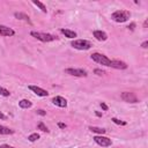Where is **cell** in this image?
I'll return each instance as SVG.
<instances>
[{
    "label": "cell",
    "instance_id": "31",
    "mask_svg": "<svg viewBox=\"0 0 148 148\" xmlns=\"http://www.w3.org/2000/svg\"><path fill=\"white\" fill-rule=\"evenodd\" d=\"M143 27H145V28H146V27H147V20H146V21H145V23H143Z\"/></svg>",
    "mask_w": 148,
    "mask_h": 148
},
{
    "label": "cell",
    "instance_id": "8",
    "mask_svg": "<svg viewBox=\"0 0 148 148\" xmlns=\"http://www.w3.org/2000/svg\"><path fill=\"white\" fill-rule=\"evenodd\" d=\"M28 88H29L32 92H35L37 96L45 97V96H47V95H49L47 90H45V89H43V88H40V87H37V86H29Z\"/></svg>",
    "mask_w": 148,
    "mask_h": 148
},
{
    "label": "cell",
    "instance_id": "3",
    "mask_svg": "<svg viewBox=\"0 0 148 148\" xmlns=\"http://www.w3.org/2000/svg\"><path fill=\"white\" fill-rule=\"evenodd\" d=\"M30 35L32 37H35L36 39L40 40V42H53L57 39V37L54 35L51 34H46V32H39V31H31Z\"/></svg>",
    "mask_w": 148,
    "mask_h": 148
},
{
    "label": "cell",
    "instance_id": "4",
    "mask_svg": "<svg viewBox=\"0 0 148 148\" xmlns=\"http://www.w3.org/2000/svg\"><path fill=\"white\" fill-rule=\"evenodd\" d=\"M71 45H72L74 49H76V50H82V51L89 50V49L92 46V44H91L89 40H87V39H74V40L71 43Z\"/></svg>",
    "mask_w": 148,
    "mask_h": 148
},
{
    "label": "cell",
    "instance_id": "23",
    "mask_svg": "<svg viewBox=\"0 0 148 148\" xmlns=\"http://www.w3.org/2000/svg\"><path fill=\"white\" fill-rule=\"evenodd\" d=\"M94 73L96 74V75H103V74H105V72L104 71H102V69H99V68H96V69H94Z\"/></svg>",
    "mask_w": 148,
    "mask_h": 148
},
{
    "label": "cell",
    "instance_id": "19",
    "mask_svg": "<svg viewBox=\"0 0 148 148\" xmlns=\"http://www.w3.org/2000/svg\"><path fill=\"white\" fill-rule=\"evenodd\" d=\"M39 138H40V136H39L38 133H32V134H30V135L28 136V140H29L30 142H35V141H37Z\"/></svg>",
    "mask_w": 148,
    "mask_h": 148
},
{
    "label": "cell",
    "instance_id": "21",
    "mask_svg": "<svg viewBox=\"0 0 148 148\" xmlns=\"http://www.w3.org/2000/svg\"><path fill=\"white\" fill-rule=\"evenodd\" d=\"M37 128H38V130H40V131H43V132H46V133L49 132V128H47V127L44 125V123H42V121H40V123H38Z\"/></svg>",
    "mask_w": 148,
    "mask_h": 148
},
{
    "label": "cell",
    "instance_id": "25",
    "mask_svg": "<svg viewBox=\"0 0 148 148\" xmlns=\"http://www.w3.org/2000/svg\"><path fill=\"white\" fill-rule=\"evenodd\" d=\"M101 108H102L104 111H106V110H108V105H106L104 102H102V103H101Z\"/></svg>",
    "mask_w": 148,
    "mask_h": 148
},
{
    "label": "cell",
    "instance_id": "10",
    "mask_svg": "<svg viewBox=\"0 0 148 148\" xmlns=\"http://www.w3.org/2000/svg\"><path fill=\"white\" fill-rule=\"evenodd\" d=\"M52 103H53L54 105L59 106V108H66V106H67V101H66V98H64V97H61V96H56V97H53V98H52Z\"/></svg>",
    "mask_w": 148,
    "mask_h": 148
},
{
    "label": "cell",
    "instance_id": "1",
    "mask_svg": "<svg viewBox=\"0 0 148 148\" xmlns=\"http://www.w3.org/2000/svg\"><path fill=\"white\" fill-rule=\"evenodd\" d=\"M131 17V13L128 10H116L114 13L111 14V18L114 21V22H118V23H124L126 22L128 18Z\"/></svg>",
    "mask_w": 148,
    "mask_h": 148
},
{
    "label": "cell",
    "instance_id": "22",
    "mask_svg": "<svg viewBox=\"0 0 148 148\" xmlns=\"http://www.w3.org/2000/svg\"><path fill=\"white\" fill-rule=\"evenodd\" d=\"M114 124H117V125H126V121H123V120H119V119H117V118H112L111 119Z\"/></svg>",
    "mask_w": 148,
    "mask_h": 148
},
{
    "label": "cell",
    "instance_id": "20",
    "mask_svg": "<svg viewBox=\"0 0 148 148\" xmlns=\"http://www.w3.org/2000/svg\"><path fill=\"white\" fill-rule=\"evenodd\" d=\"M0 95L3 96V97H8V96H10V91L7 90V89L3 88V87H0Z\"/></svg>",
    "mask_w": 148,
    "mask_h": 148
},
{
    "label": "cell",
    "instance_id": "11",
    "mask_svg": "<svg viewBox=\"0 0 148 148\" xmlns=\"http://www.w3.org/2000/svg\"><path fill=\"white\" fill-rule=\"evenodd\" d=\"M92 35H94V37H95L97 40H99V42H104V40L108 39L106 32H104V31H102V30H95V31L92 32Z\"/></svg>",
    "mask_w": 148,
    "mask_h": 148
},
{
    "label": "cell",
    "instance_id": "16",
    "mask_svg": "<svg viewBox=\"0 0 148 148\" xmlns=\"http://www.w3.org/2000/svg\"><path fill=\"white\" fill-rule=\"evenodd\" d=\"M13 133H14V130L0 125V134H2V135H7V134H13Z\"/></svg>",
    "mask_w": 148,
    "mask_h": 148
},
{
    "label": "cell",
    "instance_id": "14",
    "mask_svg": "<svg viewBox=\"0 0 148 148\" xmlns=\"http://www.w3.org/2000/svg\"><path fill=\"white\" fill-rule=\"evenodd\" d=\"M60 31H61V34H64L65 37H67V38H75V37H76V32L73 31V30H69V29H61Z\"/></svg>",
    "mask_w": 148,
    "mask_h": 148
},
{
    "label": "cell",
    "instance_id": "2",
    "mask_svg": "<svg viewBox=\"0 0 148 148\" xmlns=\"http://www.w3.org/2000/svg\"><path fill=\"white\" fill-rule=\"evenodd\" d=\"M91 59L97 62V64H101V65H104V66H108V67H111V64H112V60L109 59L106 56L102 54V53H98V52H95L92 53L91 56Z\"/></svg>",
    "mask_w": 148,
    "mask_h": 148
},
{
    "label": "cell",
    "instance_id": "5",
    "mask_svg": "<svg viewBox=\"0 0 148 148\" xmlns=\"http://www.w3.org/2000/svg\"><path fill=\"white\" fill-rule=\"evenodd\" d=\"M65 73L72 76H77V77H86L88 75L87 71L82 69V68H66Z\"/></svg>",
    "mask_w": 148,
    "mask_h": 148
},
{
    "label": "cell",
    "instance_id": "12",
    "mask_svg": "<svg viewBox=\"0 0 148 148\" xmlns=\"http://www.w3.org/2000/svg\"><path fill=\"white\" fill-rule=\"evenodd\" d=\"M111 67L116 68V69H125V68H127V65H126V62H124L121 60H112Z\"/></svg>",
    "mask_w": 148,
    "mask_h": 148
},
{
    "label": "cell",
    "instance_id": "26",
    "mask_svg": "<svg viewBox=\"0 0 148 148\" xmlns=\"http://www.w3.org/2000/svg\"><path fill=\"white\" fill-rule=\"evenodd\" d=\"M0 148H15V147H13V146H9V145H0Z\"/></svg>",
    "mask_w": 148,
    "mask_h": 148
},
{
    "label": "cell",
    "instance_id": "27",
    "mask_svg": "<svg viewBox=\"0 0 148 148\" xmlns=\"http://www.w3.org/2000/svg\"><path fill=\"white\" fill-rule=\"evenodd\" d=\"M0 119H2V120H6V119H7V116L3 114L1 111H0Z\"/></svg>",
    "mask_w": 148,
    "mask_h": 148
},
{
    "label": "cell",
    "instance_id": "18",
    "mask_svg": "<svg viewBox=\"0 0 148 148\" xmlns=\"http://www.w3.org/2000/svg\"><path fill=\"white\" fill-rule=\"evenodd\" d=\"M32 3H34L35 6H37V7H38V8H39V9H40V10H42L43 13H46V12H47V9H46V6H45L44 3H42L40 1L34 0V1H32Z\"/></svg>",
    "mask_w": 148,
    "mask_h": 148
},
{
    "label": "cell",
    "instance_id": "7",
    "mask_svg": "<svg viewBox=\"0 0 148 148\" xmlns=\"http://www.w3.org/2000/svg\"><path fill=\"white\" fill-rule=\"evenodd\" d=\"M94 141L98 146H101V147H109V146L112 145L111 139H109L106 136H103V135H96V136H94Z\"/></svg>",
    "mask_w": 148,
    "mask_h": 148
},
{
    "label": "cell",
    "instance_id": "30",
    "mask_svg": "<svg viewBox=\"0 0 148 148\" xmlns=\"http://www.w3.org/2000/svg\"><path fill=\"white\" fill-rule=\"evenodd\" d=\"M134 27H135V23H131V24L128 25V29H131V30H133V29H134Z\"/></svg>",
    "mask_w": 148,
    "mask_h": 148
},
{
    "label": "cell",
    "instance_id": "9",
    "mask_svg": "<svg viewBox=\"0 0 148 148\" xmlns=\"http://www.w3.org/2000/svg\"><path fill=\"white\" fill-rule=\"evenodd\" d=\"M14 35H15V31H14L12 28H9V27H7V25L0 24V36L12 37V36H14Z\"/></svg>",
    "mask_w": 148,
    "mask_h": 148
},
{
    "label": "cell",
    "instance_id": "17",
    "mask_svg": "<svg viewBox=\"0 0 148 148\" xmlns=\"http://www.w3.org/2000/svg\"><path fill=\"white\" fill-rule=\"evenodd\" d=\"M89 130L91 131V132H94V133H98V134H104V133H106V130L105 128H101V127H96V126H89Z\"/></svg>",
    "mask_w": 148,
    "mask_h": 148
},
{
    "label": "cell",
    "instance_id": "13",
    "mask_svg": "<svg viewBox=\"0 0 148 148\" xmlns=\"http://www.w3.org/2000/svg\"><path fill=\"white\" fill-rule=\"evenodd\" d=\"M14 16H15L16 18H18V20H23V21L28 22L29 24H32L31 21H30V18H29V16H28L27 14H24V13H15Z\"/></svg>",
    "mask_w": 148,
    "mask_h": 148
},
{
    "label": "cell",
    "instance_id": "29",
    "mask_svg": "<svg viewBox=\"0 0 148 148\" xmlns=\"http://www.w3.org/2000/svg\"><path fill=\"white\" fill-rule=\"evenodd\" d=\"M58 126H59L60 128H65V127H66V125H65L64 123H58Z\"/></svg>",
    "mask_w": 148,
    "mask_h": 148
},
{
    "label": "cell",
    "instance_id": "6",
    "mask_svg": "<svg viewBox=\"0 0 148 148\" xmlns=\"http://www.w3.org/2000/svg\"><path fill=\"white\" fill-rule=\"evenodd\" d=\"M120 98L124 102H127V103H138L139 102L136 95L134 92H131V91H124V92H121L120 94Z\"/></svg>",
    "mask_w": 148,
    "mask_h": 148
},
{
    "label": "cell",
    "instance_id": "24",
    "mask_svg": "<svg viewBox=\"0 0 148 148\" xmlns=\"http://www.w3.org/2000/svg\"><path fill=\"white\" fill-rule=\"evenodd\" d=\"M36 112H37V114H40V116H45V114H46V112H45L44 110H42V109H39V110H37Z\"/></svg>",
    "mask_w": 148,
    "mask_h": 148
},
{
    "label": "cell",
    "instance_id": "28",
    "mask_svg": "<svg viewBox=\"0 0 148 148\" xmlns=\"http://www.w3.org/2000/svg\"><path fill=\"white\" fill-rule=\"evenodd\" d=\"M147 45H148V42H147V40H146V42H143V43L141 44V46H142L143 49H147Z\"/></svg>",
    "mask_w": 148,
    "mask_h": 148
},
{
    "label": "cell",
    "instance_id": "15",
    "mask_svg": "<svg viewBox=\"0 0 148 148\" xmlns=\"http://www.w3.org/2000/svg\"><path fill=\"white\" fill-rule=\"evenodd\" d=\"M18 106L21 109H30L32 106V103L29 101V99H21L18 102Z\"/></svg>",
    "mask_w": 148,
    "mask_h": 148
}]
</instances>
